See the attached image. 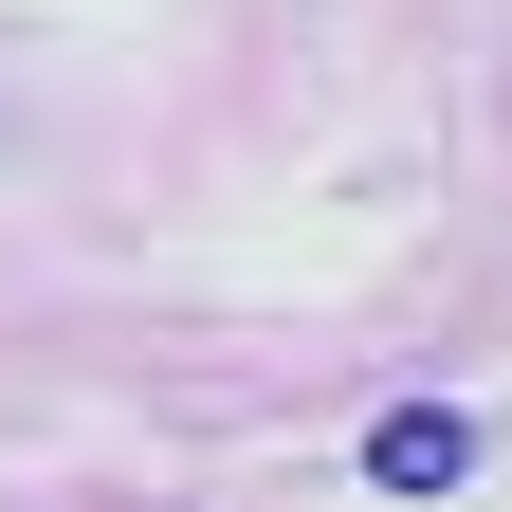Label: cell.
I'll list each match as a JSON object with an SVG mask.
<instances>
[{"instance_id": "1", "label": "cell", "mask_w": 512, "mask_h": 512, "mask_svg": "<svg viewBox=\"0 0 512 512\" xmlns=\"http://www.w3.org/2000/svg\"><path fill=\"white\" fill-rule=\"evenodd\" d=\"M458 458H476L458 421H384V476H403V494H439V476H458Z\"/></svg>"}]
</instances>
